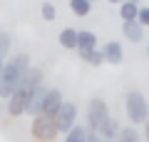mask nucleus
<instances>
[{
  "instance_id": "nucleus-10",
  "label": "nucleus",
  "mask_w": 149,
  "mask_h": 142,
  "mask_svg": "<svg viewBox=\"0 0 149 142\" xmlns=\"http://www.w3.org/2000/svg\"><path fill=\"white\" fill-rule=\"evenodd\" d=\"M60 105H62V92L57 87H47V95H45V102H42V115L52 117L60 110Z\"/></svg>"
},
{
  "instance_id": "nucleus-24",
  "label": "nucleus",
  "mask_w": 149,
  "mask_h": 142,
  "mask_svg": "<svg viewBox=\"0 0 149 142\" xmlns=\"http://www.w3.org/2000/svg\"><path fill=\"white\" fill-rule=\"evenodd\" d=\"M144 130H142V135H144V142H149V122H144Z\"/></svg>"
},
{
  "instance_id": "nucleus-22",
  "label": "nucleus",
  "mask_w": 149,
  "mask_h": 142,
  "mask_svg": "<svg viewBox=\"0 0 149 142\" xmlns=\"http://www.w3.org/2000/svg\"><path fill=\"white\" fill-rule=\"evenodd\" d=\"M137 22L147 30L149 27V5H139V13H137Z\"/></svg>"
},
{
  "instance_id": "nucleus-11",
  "label": "nucleus",
  "mask_w": 149,
  "mask_h": 142,
  "mask_svg": "<svg viewBox=\"0 0 149 142\" xmlns=\"http://www.w3.org/2000/svg\"><path fill=\"white\" fill-rule=\"evenodd\" d=\"M100 42L92 30H77V53H87V50H97Z\"/></svg>"
},
{
  "instance_id": "nucleus-1",
  "label": "nucleus",
  "mask_w": 149,
  "mask_h": 142,
  "mask_svg": "<svg viewBox=\"0 0 149 142\" xmlns=\"http://www.w3.org/2000/svg\"><path fill=\"white\" fill-rule=\"evenodd\" d=\"M32 65L30 55L22 50V53H13L10 58L3 63V75H0V100H8L13 92L20 85V75L25 72Z\"/></svg>"
},
{
  "instance_id": "nucleus-9",
  "label": "nucleus",
  "mask_w": 149,
  "mask_h": 142,
  "mask_svg": "<svg viewBox=\"0 0 149 142\" xmlns=\"http://www.w3.org/2000/svg\"><path fill=\"white\" fill-rule=\"evenodd\" d=\"M45 95H47V85H37L35 90L30 92V102H27V115L30 117H37L42 115V102H45Z\"/></svg>"
},
{
  "instance_id": "nucleus-4",
  "label": "nucleus",
  "mask_w": 149,
  "mask_h": 142,
  "mask_svg": "<svg viewBox=\"0 0 149 142\" xmlns=\"http://www.w3.org/2000/svg\"><path fill=\"white\" fill-rule=\"evenodd\" d=\"M77 117H80V107H77V102L72 100H62V105H60V110L52 115L55 120V127H57V132H67L70 127L77 125Z\"/></svg>"
},
{
  "instance_id": "nucleus-17",
  "label": "nucleus",
  "mask_w": 149,
  "mask_h": 142,
  "mask_svg": "<svg viewBox=\"0 0 149 142\" xmlns=\"http://www.w3.org/2000/svg\"><path fill=\"white\" fill-rule=\"evenodd\" d=\"M77 55H80V60H82V63H87L90 67H102V63H104L100 47H97V50H87V53H77Z\"/></svg>"
},
{
  "instance_id": "nucleus-6",
  "label": "nucleus",
  "mask_w": 149,
  "mask_h": 142,
  "mask_svg": "<svg viewBox=\"0 0 149 142\" xmlns=\"http://www.w3.org/2000/svg\"><path fill=\"white\" fill-rule=\"evenodd\" d=\"M8 115L10 117H22V115H27V102H30V90H22V87H17L15 92L8 97Z\"/></svg>"
},
{
  "instance_id": "nucleus-25",
  "label": "nucleus",
  "mask_w": 149,
  "mask_h": 142,
  "mask_svg": "<svg viewBox=\"0 0 149 142\" xmlns=\"http://www.w3.org/2000/svg\"><path fill=\"white\" fill-rule=\"evenodd\" d=\"M107 3H112V5H119V3H124V0H107Z\"/></svg>"
},
{
  "instance_id": "nucleus-14",
  "label": "nucleus",
  "mask_w": 149,
  "mask_h": 142,
  "mask_svg": "<svg viewBox=\"0 0 149 142\" xmlns=\"http://www.w3.org/2000/svg\"><path fill=\"white\" fill-rule=\"evenodd\" d=\"M119 130H122V122H119L117 117L112 115V117H109V122L104 125V130L100 132V137H102L104 142H114V140H117V135H119Z\"/></svg>"
},
{
  "instance_id": "nucleus-23",
  "label": "nucleus",
  "mask_w": 149,
  "mask_h": 142,
  "mask_svg": "<svg viewBox=\"0 0 149 142\" xmlns=\"http://www.w3.org/2000/svg\"><path fill=\"white\" fill-rule=\"evenodd\" d=\"M87 142H104V140H102L100 135H95V132H90V135H87Z\"/></svg>"
},
{
  "instance_id": "nucleus-27",
  "label": "nucleus",
  "mask_w": 149,
  "mask_h": 142,
  "mask_svg": "<svg viewBox=\"0 0 149 142\" xmlns=\"http://www.w3.org/2000/svg\"><path fill=\"white\" fill-rule=\"evenodd\" d=\"M90 3H92V5H95V3H102V0H90Z\"/></svg>"
},
{
  "instance_id": "nucleus-12",
  "label": "nucleus",
  "mask_w": 149,
  "mask_h": 142,
  "mask_svg": "<svg viewBox=\"0 0 149 142\" xmlns=\"http://www.w3.org/2000/svg\"><path fill=\"white\" fill-rule=\"evenodd\" d=\"M122 35H124V40H129V42H142L144 40V27L139 25L137 20H132V22H122Z\"/></svg>"
},
{
  "instance_id": "nucleus-7",
  "label": "nucleus",
  "mask_w": 149,
  "mask_h": 142,
  "mask_svg": "<svg viewBox=\"0 0 149 142\" xmlns=\"http://www.w3.org/2000/svg\"><path fill=\"white\" fill-rule=\"evenodd\" d=\"M45 82V72H42V65H30V67L25 70V72L20 75V85L17 87H22V90H35L37 85H42Z\"/></svg>"
},
{
  "instance_id": "nucleus-3",
  "label": "nucleus",
  "mask_w": 149,
  "mask_h": 142,
  "mask_svg": "<svg viewBox=\"0 0 149 142\" xmlns=\"http://www.w3.org/2000/svg\"><path fill=\"white\" fill-rule=\"evenodd\" d=\"M147 110H149V100L139 90H129L124 95V115L132 122V127H142L147 122Z\"/></svg>"
},
{
  "instance_id": "nucleus-29",
  "label": "nucleus",
  "mask_w": 149,
  "mask_h": 142,
  "mask_svg": "<svg viewBox=\"0 0 149 142\" xmlns=\"http://www.w3.org/2000/svg\"><path fill=\"white\" fill-rule=\"evenodd\" d=\"M147 122H149V110H147Z\"/></svg>"
},
{
  "instance_id": "nucleus-16",
  "label": "nucleus",
  "mask_w": 149,
  "mask_h": 142,
  "mask_svg": "<svg viewBox=\"0 0 149 142\" xmlns=\"http://www.w3.org/2000/svg\"><path fill=\"white\" fill-rule=\"evenodd\" d=\"M137 13H139V3H132V0L119 3V18H122V22L137 20Z\"/></svg>"
},
{
  "instance_id": "nucleus-19",
  "label": "nucleus",
  "mask_w": 149,
  "mask_h": 142,
  "mask_svg": "<svg viewBox=\"0 0 149 142\" xmlns=\"http://www.w3.org/2000/svg\"><path fill=\"white\" fill-rule=\"evenodd\" d=\"M13 55V35L8 30H0V58L8 60Z\"/></svg>"
},
{
  "instance_id": "nucleus-30",
  "label": "nucleus",
  "mask_w": 149,
  "mask_h": 142,
  "mask_svg": "<svg viewBox=\"0 0 149 142\" xmlns=\"http://www.w3.org/2000/svg\"><path fill=\"white\" fill-rule=\"evenodd\" d=\"M147 58H149V47H147Z\"/></svg>"
},
{
  "instance_id": "nucleus-28",
  "label": "nucleus",
  "mask_w": 149,
  "mask_h": 142,
  "mask_svg": "<svg viewBox=\"0 0 149 142\" xmlns=\"http://www.w3.org/2000/svg\"><path fill=\"white\" fill-rule=\"evenodd\" d=\"M132 3H139V5H142V0H132Z\"/></svg>"
},
{
  "instance_id": "nucleus-2",
  "label": "nucleus",
  "mask_w": 149,
  "mask_h": 142,
  "mask_svg": "<svg viewBox=\"0 0 149 142\" xmlns=\"http://www.w3.org/2000/svg\"><path fill=\"white\" fill-rule=\"evenodd\" d=\"M112 112H109V105H107L104 97H100V95H95V97H90V102H87V110H85V127L90 132H95V135H100L102 130H104V125L109 122Z\"/></svg>"
},
{
  "instance_id": "nucleus-15",
  "label": "nucleus",
  "mask_w": 149,
  "mask_h": 142,
  "mask_svg": "<svg viewBox=\"0 0 149 142\" xmlns=\"http://www.w3.org/2000/svg\"><path fill=\"white\" fill-rule=\"evenodd\" d=\"M87 135H90V130H87L85 125H77L74 127H70L67 132H65V137H62V142H87Z\"/></svg>"
},
{
  "instance_id": "nucleus-8",
  "label": "nucleus",
  "mask_w": 149,
  "mask_h": 142,
  "mask_svg": "<svg viewBox=\"0 0 149 142\" xmlns=\"http://www.w3.org/2000/svg\"><path fill=\"white\" fill-rule=\"evenodd\" d=\"M100 50H102V58H104V63H109V65H122V63H124V50H122V42L109 40V42H104V45H102Z\"/></svg>"
},
{
  "instance_id": "nucleus-21",
  "label": "nucleus",
  "mask_w": 149,
  "mask_h": 142,
  "mask_svg": "<svg viewBox=\"0 0 149 142\" xmlns=\"http://www.w3.org/2000/svg\"><path fill=\"white\" fill-rule=\"evenodd\" d=\"M40 15H42V20H45V22H52L55 18H57V8H55V3L45 0L42 5H40Z\"/></svg>"
},
{
  "instance_id": "nucleus-20",
  "label": "nucleus",
  "mask_w": 149,
  "mask_h": 142,
  "mask_svg": "<svg viewBox=\"0 0 149 142\" xmlns=\"http://www.w3.org/2000/svg\"><path fill=\"white\" fill-rule=\"evenodd\" d=\"M114 142H142V135H139L137 127H122Z\"/></svg>"
},
{
  "instance_id": "nucleus-5",
  "label": "nucleus",
  "mask_w": 149,
  "mask_h": 142,
  "mask_svg": "<svg viewBox=\"0 0 149 142\" xmlns=\"http://www.w3.org/2000/svg\"><path fill=\"white\" fill-rule=\"evenodd\" d=\"M30 132L37 142H52L55 137L60 135L57 127H55V120L50 115H37L32 117V125H30Z\"/></svg>"
},
{
  "instance_id": "nucleus-26",
  "label": "nucleus",
  "mask_w": 149,
  "mask_h": 142,
  "mask_svg": "<svg viewBox=\"0 0 149 142\" xmlns=\"http://www.w3.org/2000/svg\"><path fill=\"white\" fill-rule=\"evenodd\" d=\"M3 63H5V60H3V58H0V75H3Z\"/></svg>"
},
{
  "instance_id": "nucleus-18",
  "label": "nucleus",
  "mask_w": 149,
  "mask_h": 142,
  "mask_svg": "<svg viewBox=\"0 0 149 142\" xmlns=\"http://www.w3.org/2000/svg\"><path fill=\"white\" fill-rule=\"evenodd\" d=\"M70 10L77 18H87L92 13V3L90 0H70Z\"/></svg>"
},
{
  "instance_id": "nucleus-13",
  "label": "nucleus",
  "mask_w": 149,
  "mask_h": 142,
  "mask_svg": "<svg viewBox=\"0 0 149 142\" xmlns=\"http://www.w3.org/2000/svg\"><path fill=\"white\" fill-rule=\"evenodd\" d=\"M57 42L65 50H77V30L74 27H62L57 35Z\"/></svg>"
}]
</instances>
